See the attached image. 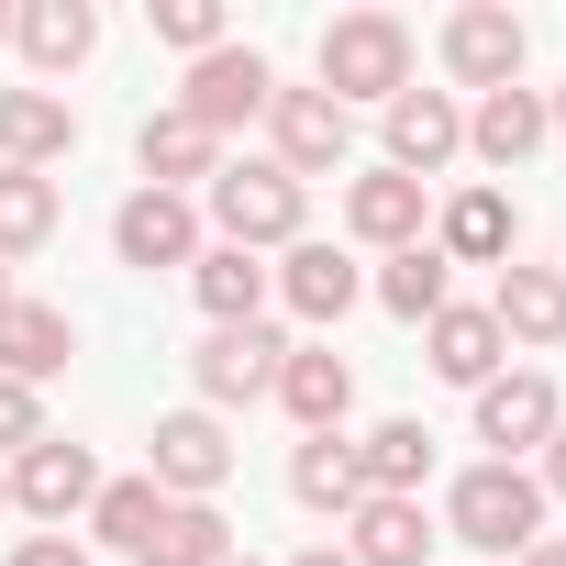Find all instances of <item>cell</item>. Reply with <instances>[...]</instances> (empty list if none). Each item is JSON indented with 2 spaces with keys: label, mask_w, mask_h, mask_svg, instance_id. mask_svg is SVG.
I'll return each instance as SVG.
<instances>
[{
  "label": "cell",
  "mask_w": 566,
  "mask_h": 566,
  "mask_svg": "<svg viewBox=\"0 0 566 566\" xmlns=\"http://www.w3.org/2000/svg\"><path fill=\"white\" fill-rule=\"evenodd\" d=\"M200 211H211V233H222V244H244V255H290V244H301L312 189L277 167V156H233V167H211Z\"/></svg>",
  "instance_id": "obj_1"
},
{
  "label": "cell",
  "mask_w": 566,
  "mask_h": 566,
  "mask_svg": "<svg viewBox=\"0 0 566 566\" xmlns=\"http://www.w3.org/2000/svg\"><path fill=\"white\" fill-rule=\"evenodd\" d=\"M312 90L345 101V112H356V101L389 112V101L411 90V23H400V12H334V23H323V56H312Z\"/></svg>",
  "instance_id": "obj_2"
},
{
  "label": "cell",
  "mask_w": 566,
  "mask_h": 566,
  "mask_svg": "<svg viewBox=\"0 0 566 566\" xmlns=\"http://www.w3.org/2000/svg\"><path fill=\"white\" fill-rule=\"evenodd\" d=\"M444 533H455L467 555H533V544H544V489H533V467H467V478L444 489Z\"/></svg>",
  "instance_id": "obj_3"
},
{
  "label": "cell",
  "mask_w": 566,
  "mask_h": 566,
  "mask_svg": "<svg viewBox=\"0 0 566 566\" xmlns=\"http://www.w3.org/2000/svg\"><path fill=\"white\" fill-rule=\"evenodd\" d=\"M266 101H277V67L255 56V45H211V56H189V90H178V112L222 145L233 123H266Z\"/></svg>",
  "instance_id": "obj_4"
},
{
  "label": "cell",
  "mask_w": 566,
  "mask_h": 566,
  "mask_svg": "<svg viewBox=\"0 0 566 566\" xmlns=\"http://www.w3.org/2000/svg\"><path fill=\"white\" fill-rule=\"evenodd\" d=\"M555 422H566V400H555V378H544V367H500V378L478 389V444H489V467L544 455V444H555Z\"/></svg>",
  "instance_id": "obj_5"
},
{
  "label": "cell",
  "mask_w": 566,
  "mask_h": 566,
  "mask_svg": "<svg viewBox=\"0 0 566 566\" xmlns=\"http://www.w3.org/2000/svg\"><path fill=\"white\" fill-rule=\"evenodd\" d=\"M266 156L290 167V178H334V167L356 156V112L323 101V90H277V101H266Z\"/></svg>",
  "instance_id": "obj_6"
},
{
  "label": "cell",
  "mask_w": 566,
  "mask_h": 566,
  "mask_svg": "<svg viewBox=\"0 0 566 566\" xmlns=\"http://www.w3.org/2000/svg\"><path fill=\"white\" fill-rule=\"evenodd\" d=\"M522 45H533V34H522L511 0H467V12L444 23V78L478 90V101H489V90H522Z\"/></svg>",
  "instance_id": "obj_7"
},
{
  "label": "cell",
  "mask_w": 566,
  "mask_h": 566,
  "mask_svg": "<svg viewBox=\"0 0 566 566\" xmlns=\"http://www.w3.org/2000/svg\"><path fill=\"white\" fill-rule=\"evenodd\" d=\"M277 367H290V334H277V323H233V334H211V345L189 356L200 411H244V400H266Z\"/></svg>",
  "instance_id": "obj_8"
},
{
  "label": "cell",
  "mask_w": 566,
  "mask_h": 566,
  "mask_svg": "<svg viewBox=\"0 0 566 566\" xmlns=\"http://www.w3.org/2000/svg\"><path fill=\"white\" fill-rule=\"evenodd\" d=\"M145 478H156L167 500H211V489L233 478V433H222V411H167V422L145 433Z\"/></svg>",
  "instance_id": "obj_9"
},
{
  "label": "cell",
  "mask_w": 566,
  "mask_h": 566,
  "mask_svg": "<svg viewBox=\"0 0 566 566\" xmlns=\"http://www.w3.org/2000/svg\"><path fill=\"white\" fill-rule=\"evenodd\" d=\"M112 255L123 266H200V200L189 189H134L123 211H112Z\"/></svg>",
  "instance_id": "obj_10"
},
{
  "label": "cell",
  "mask_w": 566,
  "mask_h": 566,
  "mask_svg": "<svg viewBox=\"0 0 566 566\" xmlns=\"http://www.w3.org/2000/svg\"><path fill=\"white\" fill-rule=\"evenodd\" d=\"M0 478H12V511H34V522H67V511H90V500H101V455H90V444H67V433L23 444Z\"/></svg>",
  "instance_id": "obj_11"
},
{
  "label": "cell",
  "mask_w": 566,
  "mask_h": 566,
  "mask_svg": "<svg viewBox=\"0 0 566 566\" xmlns=\"http://www.w3.org/2000/svg\"><path fill=\"white\" fill-rule=\"evenodd\" d=\"M455 156H467L455 90H400V101H389V156H378V167H400V178L433 189V167H455Z\"/></svg>",
  "instance_id": "obj_12"
},
{
  "label": "cell",
  "mask_w": 566,
  "mask_h": 566,
  "mask_svg": "<svg viewBox=\"0 0 566 566\" xmlns=\"http://www.w3.org/2000/svg\"><path fill=\"white\" fill-rule=\"evenodd\" d=\"M422 222H433V189H422V178H400V167L345 178V233H356V244L400 255V244H422Z\"/></svg>",
  "instance_id": "obj_13"
},
{
  "label": "cell",
  "mask_w": 566,
  "mask_h": 566,
  "mask_svg": "<svg viewBox=\"0 0 566 566\" xmlns=\"http://www.w3.org/2000/svg\"><path fill=\"white\" fill-rule=\"evenodd\" d=\"M266 400L290 411L301 433H345V411H356V367H345L334 345H290V367H277Z\"/></svg>",
  "instance_id": "obj_14"
},
{
  "label": "cell",
  "mask_w": 566,
  "mask_h": 566,
  "mask_svg": "<svg viewBox=\"0 0 566 566\" xmlns=\"http://www.w3.org/2000/svg\"><path fill=\"white\" fill-rule=\"evenodd\" d=\"M266 277H277V301H290L301 323H345V312H356V290H367V277H356V255H345V244H312V233L277 255Z\"/></svg>",
  "instance_id": "obj_15"
},
{
  "label": "cell",
  "mask_w": 566,
  "mask_h": 566,
  "mask_svg": "<svg viewBox=\"0 0 566 566\" xmlns=\"http://www.w3.org/2000/svg\"><path fill=\"white\" fill-rule=\"evenodd\" d=\"M511 244H522V211L478 178V189H455L444 200V222H433V255L444 266H511Z\"/></svg>",
  "instance_id": "obj_16"
},
{
  "label": "cell",
  "mask_w": 566,
  "mask_h": 566,
  "mask_svg": "<svg viewBox=\"0 0 566 566\" xmlns=\"http://www.w3.org/2000/svg\"><path fill=\"white\" fill-rule=\"evenodd\" d=\"M189 301L211 312V334H233V323H266L277 277H266V255H244V244H200V266H189Z\"/></svg>",
  "instance_id": "obj_17"
},
{
  "label": "cell",
  "mask_w": 566,
  "mask_h": 566,
  "mask_svg": "<svg viewBox=\"0 0 566 566\" xmlns=\"http://www.w3.org/2000/svg\"><path fill=\"white\" fill-rule=\"evenodd\" d=\"M67 356H78V323L56 301H12V312H0V378H12V389L67 378Z\"/></svg>",
  "instance_id": "obj_18"
},
{
  "label": "cell",
  "mask_w": 566,
  "mask_h": 566,
  "mask_svg": "<svg viewBox=\"0 0 566 566\" xmlns=\"http://www.w3.org/2000/svg\"><path fill=\"white\" fill-rule=\"evenodd\" d=\"M489 323H500V345H566V266H500V301H489Z\"/></svg>",
  "instance_id": "obj_19"
},
{
  "label": "cell",
  "mask_w": 566,
  "mask_h": 566,
  "mask_svg": "<svg viewBox=\"0 0 566 566\" xmlns=\"http://www.w3.org/2000/svg\"><path fill=\"white\" fill-rule=\"evenodd\" d=\"M544 134H555V123H544V90H489V101L467 112V156H478V167H500V178H511V167H533V156H544Z\"/></svg>",
  "instance_id": "obj_20"
},
{
  "label": "cell",
  "mask_w": 566,
  "mask_h": 566,
  "mask_svg": "<svg viewBox=\"0 0 566 566\" xmlns=\"http://www.w3.org/2000/svg\"><path fill=\"white\" fill-rule=\"evenodd\" d=\"M345 566H433V511L422 500H356L345 511Z\"/></svg>",
  "instance_id": "obj_21"
},
{
  "label": "cell",
  "mask_w": 566,
  "mask_h": 566,
  "mask_svg": "<svg viewBox=\"0 0 566 566\" xmlns=\"http://www.w3.org/2000/svg\"><path fill=\"white\" fill-rule=\"evenodd\" d=\"M56 156H78V112L56 101V90H0V167H56Z\"/></svg>",
  "instance_id": "obj_22"
},
{
  "label": "cell",
  "mask_w": 566,
  "mask_h": 566,
  "mask_svg": "<svg viewBox=\"0 0 566 566\" xmlns=\"http://www.w3.org/2000/svg\"><path fill=\"white\" fill-rule=\"evenodd\" d=\"M422 345H433V378H455V389H489L500 378V323H489V301H444L433 323H422Z\"/></svg>",
  "instance_id": "obj_23"
},
{
  "label": "cell",
  "mask_w": 566,
  "mask_h": 566,
  "mask_svg": "<svg viewBox=\"0 0 566 566\" xmlns=\"http://www.w3.org/2000/svg\"><path fill=\"white\" fill-rule=\"evenodd\" d=\"M12 45L34 56V78H67V67H90L101 12H90V0H23V12H12Z\"/></svg>",
  "instance_id": "obj_24"
},
{
  "label": "cell",
  "mask_w": 566,
  "mask_h": 566,
  "mask_svg": "<svg viewBox=\"0 0 566 566\" xmlns=\"http://www.w3.org/2000/svg\"><path fill=\"white\" fill-rule=\"evenodd\" d=\"M134 167H145V189H189V178L211 189L222 145H211V134H200V123H189V112L167 101V112H145V134H134Z\"/></svg>",
  "instance_id": "obj_25"
},
{
  "label": "cell",
  "mask_w": 566,
  "mask_h": 566,
  "mask_svg": "<svg viewBox=\"0 0 566 566\" xmlns=\"http://www.w3.org/2000/svg\"><path fill=\"white\" fill-rule=\"evenodd\" d=\"M356 467H367V500H422V478H433V433L400 411V422L356 433Z\"/></svg>",
  "instance_id": "obj_26"
},
{
  "label": "cell",
  "mask_w": 566,
  "mask_h": 566,
  "mask_svg": "<svg viewBox=\"0 0 566 566\" xmlns=\"http://www.w3.org/2000/svg\"><path fill=\"white\" fill-rule=\"evenodd\" d=\"M290 500H301V511H323V522H345V511L367 500V467H356V444H345V433H312V444L290 455Z\"/></svg>",
  "instance_id": "obj_27"
},
{
  "label": "cell",
  "mask_w": 566,
  "mask_h": 566,
  "mask_svg": "<svg viewBox=\"0 0 566 566\" xmlns=\"http://www.w3.org/2000/svg\"><path fill=\"white\" fill-rule=\"evenodd\" d=\"M134 566H233V522H222L211 500H167V522L145 533Z\"/></svg>",
  "instance_id": "obj_28"
},
{
  "label": "cell",
  "mask_w": 566,
  "mask_h": 566,
  "mask_svg": "<svg viewBox=\"0 0 566 566\" xmlns=\"http://www.w3.org/2000/svg\"><path fill=\"white\" fill-rule=\"evenodd\" d=\"M34 244H56V178L0 167V266H23Z\"/></svg>",
  "instance_id": "obj_29"
},
{
  "label": "cell",
  "mask_w": 566,
  "mask_h": 566,
  "mask_svg": "<svg viewBox=\"0 0 566 566\" xmlns=\"http://www.w3.org/2000/svg\"><path fill=\"white\" fill-rule=\"evenodd\" d=\"M378 301H389V312H400V323H433V312H444V301H455V266H444V255H433V233H422V244H400V255H389V266H378Z\"/></svg>",
  "instance_id": "obj_30"
},
{
  "label": "cell",
  "mask_w": 566,
  "mask_h": 566,
  "mask_svg": "<svg viewBox=\"0 0 566 566\" xmlns=\"http://www.w3.org/2000/svg\"><path fill=\"white\" fill-rule=\"evenodd\" d=\"M156 522H167V489H156V478H101V500H90V533H101V544L145 555Z\"/></svg>",
  "instance_id": "obj_31"
},
{
  "label": "cell",
  "mask_w": 566,
  "mask_h": 566,
  "mask_svg": "<svg viewBox=\"0 0 566 566\" xmlns=\"http://www.w3.org/2000/svg\"><path fill=\"white\" fill-rule=\"evenodd\" d=\"M145 23H156L178 56H211V45H233V34H222V0H145Z\"/></svg>",
  "instance_id": "obj_32"
},
{
  "label": "cell",
  "mask_w": 566,
  "mask_h": 566,
  "mask_svg": "<svg viewBox=\"0 0 566 566\" xmlns=\"http://www.w3.org/2000/svg\"><path fill=\"white\" fill-rule=\"evenodd\" d=\"M23 444H45V411H34V389L0 378V455H23Z\"/></svg>",
  "instance_id": "obj_33"
},
{
  "label": "cell",
  "mask_w": 566,
  "mask_h": 566,
  "mask_svg": "<svg viewBox=\"0 0 566 566\" xmlns=\"http://www.w3.org/2000/svg\"><path fill=\"white\" fill-rule=\"evenodd\" d=\"M12 566H90V544H67V533H23Z\"/></svg>",
  "instance_id": "obj_34"
},
{
  "label": "cell",
  "mask_w": 566,
  "mask_h": 566,
  "mask_svg": "<svg viewBox=\"0 0 566 566\" xmlns=\"http://www.w3.org/2000/svg\"><path fill=\"white\" fill-rule=\"evenodd\" d=\"M544 500H566V422H555V444H544V478H533Z\"/></svg>",
  "instance_id": "obj_35"
},
{
  "label": "cell",
  "mask_w": 566,
  "mask_h": 566,
  "mask_svg": "<svg viewBox=\"0 0 566 566\" xmlns=\"http://www.w3.org/2000/svg\"><path fill=\"white\" fill-rule=\"evenodd\" d=\"M511 566H566V533H544L533 555H511Z\"/></svg>",
  "instance_id": "obj_36"
},
{
  "label": "cell",
  "mask_w": 566,
  "mask_h": 566,
  "mask_svg": "<svg viewBox=\"0 0 566 566\" xmlns=\"http://www.w3.org/2000/svg\"><path fill=\"white\" fill-rule=\"evenodd\" d=\"M290 566H345V544H301V555H290Z\"/></svg>",
  "instance_id": "obj_37"
},
{
  "label": "cell",
  "mask_w": 566,
  "mask_h": 566,
  "mask_svg": "<svg viewBox=\"0 0 566 566\" xmlns=\"http://www.w3.org/2000/svg\"><path fill=\"white\" fill-rule=\"evenodd\" d=\"M544 123H555V134H566V90H555V101H544Z\"/></svg>",
  "instance_id": "obj_38"
},
{
  "label": "cell",
  "mask_w": 566,
  "mask_h": 566,
  "mask_svg": "<svg viewBox=\"0 0 566 566\" xmlns=\"http://www.w3.org/2000/svg\"><path fill=\"white\" fill-rule=\"evenodd\" d=\"M12 301H23V290H12V266H0V312H12Z\"/></svg>",
  "instance_id": "obj_39"
},
{
  "label": "cell",
  "mask_w": 566,
  "mask_h": 566,
  "mask_svg": "<svg viewBox=\"0 0 566 566\" xmlns=\"http://www.w3.org/2000/svg\"><path fill=\"white\" fill-rule=\"evenodd\" d=\"M0 45H12V12H0Z\"/></svg>",
  "instance_id": "obj_40"
},
{
  "label": "cell",
  "mask_w": 566,
  "mask_h": 566,
  "mask_svg": "<svg viewBox=\"0 0 566 566\" xmlns=\"http://www.w3.org/2000/svg\"><path fill=\"white\" fill-rule=\"evenodd\" d=\"M0 511H12V478H0Z\"/></svg>",
  "instance_id": "obj_41"
},
{
  "label": "cell",
  "mask_w": 566,
  "mask_h": 566,
  "mask_svg": "<svg viewBox=\"0 0 566 566\" xmlns=\"http://www.w3.org/2000/svg\"><path fill=\"white\" fill-rule=\"evenodd\" d=\"M233 566H255V555H233Z\"/></svg>",
  "instance_id": "obj_42"
}]
</instances>
